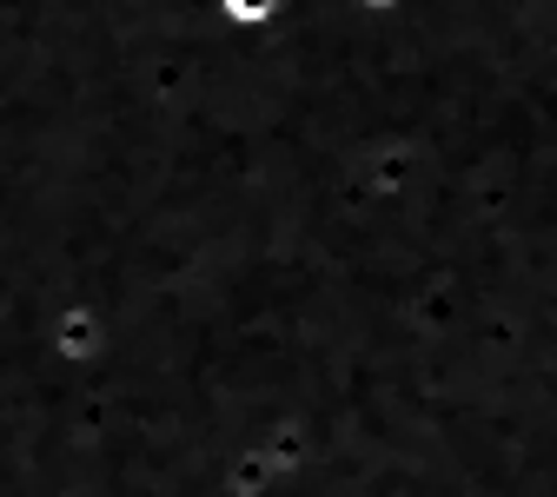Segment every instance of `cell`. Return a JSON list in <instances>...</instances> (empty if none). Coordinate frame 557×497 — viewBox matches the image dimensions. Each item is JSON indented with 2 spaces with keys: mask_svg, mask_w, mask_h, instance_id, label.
<instances>
[{
  "mask_svg": "<svg viewBox=\"0 0 557 497\" xmlns=\"http://www.w3.org/2000/svg\"><path fill=\"white\" fill-rule=\"evenodd\" d=\"M278 8H286V0H220V14H226L233 27H272Z\"/></svg>",
  "mask_w": 557,
  "mask_h": 497,
  "instance_id": "6da1fadb",
  "label": "cell"
},
{
  "mask_svg": "<svg viewBox=\"0 0 557 497\" xmlns=\"http://www.w3.org/2000/svg\"><path fill=\"white\" fill-rule=\"evenodd\" d=\"M359 8H372V14H392V8H398V0H359Z\"/></svg>",
  "mask_w": 557,
  "mask_h": 497,
  "instance_id": "7a4b0ae2",
  "label": "cell"
}]
</instances>
